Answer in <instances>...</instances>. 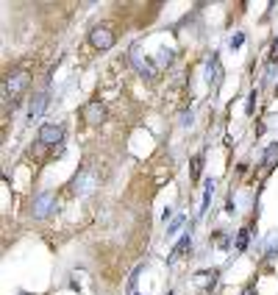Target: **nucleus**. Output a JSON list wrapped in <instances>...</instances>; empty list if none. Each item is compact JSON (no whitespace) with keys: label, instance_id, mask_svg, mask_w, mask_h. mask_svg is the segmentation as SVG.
I'll return each mask as SVG.
<instances>
[{"label":"nucleus","instance_id":"nucleus-1","mask_svg":"<svg viewBox=\"0 0 278 295\" xmlns=\"http://www.w3.org/2000/svg\"><path fill=\"white\" fill-rule=\"evenodd\" d=\"M28 81H31V75H28L25 70L11 73V75L6 78V84H3V100L8 103V95H11V100H14L11 109H17V100H20V95L28 89Z\"/></svg>","mask_w":278,"mask_h":295},{"label":"nucleus","instance_id":"nucleus-4","mask_svg":"<svg viewBox=\"0 0 278 295\" xmlns=\"http://www.w3.org/2000/svg\"><path fill=\"white\" fill-rule=\"evenodd\" d=\"M62 140H64V126H59V123H45V126H39L42 145H59Z\"/></svg>","mask_w":278,"mask_h":295},{"label":"nucleus","instance_id":"nucleus-16","mask_svg":"<svg viewBox=\"0 0 278 295\" xmlns=\"http://www.w3.org/2000/svg\"><path fill=\"white\" fill-rule=\"evenodd\" d=\"M214 239H217V245H220V248H228V245H231L228 237H225L222 231H217V234H214Z\"/></svg>","mask_w":278,"mask_h":295},{"label":"nucleus","instance_id":"nucleus-5","mask_svg":"<svg viewBox=\"0 0 278 295\" xmlns=\"http://www.w3.org/2000/svg\"><path fill=\"white\" fill-rule=\"evenodd\" d=\"M83 120H86V126H100L106 120V106L100 100H92V103L83 106Z\"/></svg>","mask_w":278,"mask_h":295},{"label":"nucleus","instance_id":"nucleus-13","mask_svg":"<svg viewBox=\"0 0 278 295\" xmlns=\"http://www.w3.org/2000/svg\"><path fill=\"white\" fill-rule=\"evenodd\" d=\"M201 167H203V153H198V156H192V181L201 178Z\"/></svg>","mask_w":278,"mask_h":295},{"label":"nucleus","instance_id":"nucleus-14","mask_svg":"<svg viewBox=\"0 0 278 295\" xmlns=\"http://www.w3.org/2000/svg\"><path fill=\"white\" fill-rule=\"evenodd\" d=\"M181 223H184V215H175V218H173V223L167 225V234H175V231L181 228Z\"/></svg>","mask_w":278,"mask_h":295},{"label":"nucleus","instance_id":"nucleus-7","mask_svg":"<svg viewBox=\"0 0 278 295\" xmlns=\"http://www.w3.org/2000/svg\"><path fill=\"white\" fill-rule=\"evenodd\" d=\"M189 248H192V228H187V231L181 234V239H178V245L173 248V251H170V259L167 262H175L181 256V253H187Z\"/></svg>","mask_w":278,"mask_h":295},{"label":"nucleus","instance_id":"nucleus-6","mask_svg":"<svg viewBox=\"0 0 278 295\" xmlns=\"http://www.w3.org/2000/svg\"><path fill=\"white\" fill-rule=\"evenodd\" d=\"M45 109H48V92H39V95H34V100L28 103V120L34 123Z\"/></svg>","mask_w":278,"mask_h":295},{"label":"nucleus","instance_id":"nucleus-10","mask_svg":"<svg viewBox=\"0 0 278 295\" xmlns=\"http://www.w3.org/2000/svg\"><path fill=\"white\" fill-rule=\"evenodd\" d=\"M211 195H214V181H211V178H206V181H203V206H201V215H206V212H208Z\"/></svg>","mask_w":278,"mask_h":295},{"label":"nucleus","instance_id":"nucleus-3","mask_svg":"<svg viewBox=\"0 0 278 295\" xmlns=\"http://www.w3.org/2000/svg\"><path fill=\"white\" fill-rule=\"evenodd\" d=\"M89 39H92V45H95L97 50H109V48H114V42H117L114 31L106 28V25H100V28H92Z\"/></svg>","mask_w":278,"mask_h":295},{"label":"nucleus","instance_id":"nucleus-9","mask_svg":"<svg viewBox=\"0 0 278 295\" xmlns=\"http://www.w3.org/2000/svg\"><path fill=\"white\" fill-rule=\"evenodd\" d=\"M195 281H198L201 287H214L217 284V270H198V273H195Z\"/></svg>","mask_w":278,"mask_h":295},{"label":"nucleus","instance_id":"nucleus-2","mask_svg":"<svg viewBox=\"0 0 278 295\" xmlns=\"http://www.w3.org/2000/svg\"><path fill=\"white\" fill-rule=\"evenodd\" d=\"M59 212V204H56V195L50 192H39L34 198V218H50Z\"/></svg>","mask_w":278,"mask_h":295},{"label":"nucleus","instance_id":"nucleus-17","mask_svg":"<svg viewBox=\"0 0 278 295\" xmlns=\"http://www.w3.org/2000/svg\"><path fill=\"white\" fill-rule=\"evenodd\" d=\"M178 123H181L184 128H187V126H192V112H184V114H181V120H178Z\"/></svg>","mask_w":278,"mask_h":295},{"label":"nucleus","instance_id":"nucleus-19","mask_svg":"<svg viewBox=\"0 0 278 295\" xmlns=\"http://www.w3.org/2000/svg\"><path fill=\"white\" fill-rule=\"evenodd\" d=\"M253 103H256V89L250 92V98H248V114H253Z\"/></svg>","mask_w":278,"mask_h":295},{"label":"nucleus","instance_id":"nucleus-8","mask_svg":"<svg viewBox=\"0 0 278 295\" xmlns=\"http://www.w3.org/2000/svg\"><path fill=\"white\" fill-rule=\"evenodd\" d=\"M206 67H208V81H214V86H220V84H222V67H220V56H217V53H211V59L206 62Z\"/></svg>","mask_w":278,"mask_h":295},{"label":"nucleus","instance_id":"nucleus-11","mask_svg":"<svg viewBox=\"0 0 278 295\" xmlns=\"http://www.w3.org/2000/svg\"><path fill=\"white\" fill-rule=\"evenodd\" d=\"M264 167H276L278 164V142H273V145H267L264 148Z\"/></svg>","mask_w":278,"mask_h":295},{"label":"nucleus","instance_id":"nucleus-20","mask_svg":"<svg viewBox=\"0 0 278 295\" xmlns=\"http://www.w3.org/2000/svg\"><path fill=\"white\" fill-rule=\"evenodd\" d=\"M242 295H256V287H248V290H245Z\"/></svg>","mask_w":278,"mask_h":295},{"label":"nucleus","instance_id":"nucleus-21","mask_svg":"<svg viewBox=\"0 0 278 295\" xmlns=\"http://www.w3.org/2000/svg\"><path fill=\"white\" fill-rule=\"evenodd\" d=\"M167 295H173V293H167Z\"/></svg>","mask_w":278,"mask_h":295},{"label":"nucleus","instance_id":"nucleus-12","mask_svg":"<svg viewBox=\"0 0 278 295\" xmlns=\"http://www.w3.org/2000/svg\"><path fill=\"white\" fill-rule=\"evenodd\" d=\"M250 245V228H239L236 231V239H234V248L236 251H245Z\"/></svg>","mask_w":278,"mask_h":295},{"label":"nucleus","instance_id":"nucleus-15","mask_svg":"<svg viewBox=\"0 0 278 295\" xmlns=\"http://www.w3.org/2000/svg\"><path fill=\"white\" fill-rule=\"evenodd\" d=\"M231 50H239V48H242V45H245V34H234V36H231Z\"/></svg>","mask_w":278,"mask_h":295},{"label":"nucleus","instance_id":"nucleus-18","mask_svg":"<svg viewBox=\"0 0 278 295\" xmlns=\"http://www.w3.org/2000/svg\"><path fill=\"white\" fill-rule=\"evenodd\" d=\"M270 62H278V39H273V50H270Z\"/></svg>","mask_w":278,"mask_h":295}]
</instances>
